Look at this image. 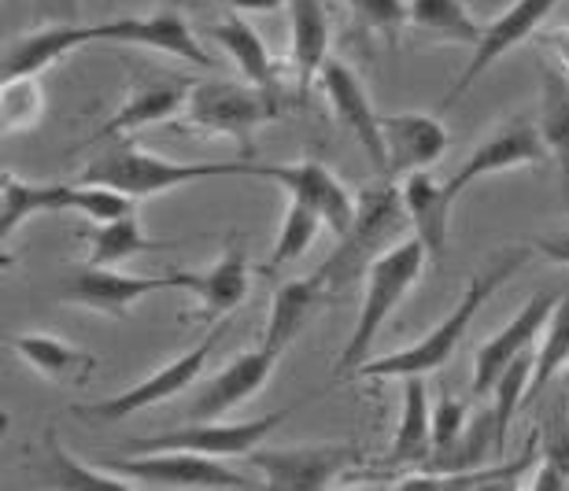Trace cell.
Masks as SVG:
<instances>
[{
  "label": "cell",
  "instance_id": "obj_28",
  "mask_svg": "<svg viewBox=\"0 0 569 491\" xmlns=\"http://www.w3.org/2000/svg\"><path fill=\"white\" fill-rule=\"evenodd\" d=\"M432 459V403L422 377L403 381V410L396 421L389 462L392 465H426Z\"/></svg>",
  "mask_w": 569,
  "mask_h": 491
},
{
  "label": "cell",
  "instance_id": "obj_15",
  "mask_svg": "<svg viewBox=\"0 0 569 491\" xmlns=\"http://www.w3.org/2000/svg\"><path fill=\"white\" fill-rule=\"evenodd\" d=\"M159 289H170V273L159 278H141V273H127L119 267H97V262H82V267L67 270L60 281V300L82 311H97L104 318H127L144 295Z\"/></svg>",
  "mask_w": 569,
  "mask_h": 491
},
{
  "label": "cell",
  "instance_id": "obj_13",
  "mask_svg": "<svg viewBox=\"0 0 569 491\" xmlns=\"http://www.w3.org/2000/svg\"><path fill=\"white\" fill-rule=\"evenodd\" d=\"M555 8H559V0H515V4L507 11H499L492 22H485L481 38H477L470 52V63L462 67V74L455 78V86L448 89V97H443V108H451L455 100H462L470 93L477 86V78L492 71L507 52H515L518 44L537 38Z\"/></svg>",
  "mask_w": 569,
  "mask_h": 491
},
{
  "label": "cell",
  "instance_id": "obj_41",
  "mask_svg": "<svg viewBox=\"0 0 569 491\" xmlns=\"http://www.w3.org/2000/svg\"><path fill=\"white\" fill-rule=\"evenodd\" d=\"M33 22H82V0H30Z\"/></svg>",
  "mask_w": 569,
  "mask_h": 491
},
{
  "label": "cell",
  "instance_id": "obj_14",
  "mask_svg": "<svg viewBox=\"0 0 569 491\" xmlns=\"http://www.w3.org/2000/svg\"><path fill=\"white\" fill-rule=\"evenodd\" d=\"M278 362H281V351L267 348V344L256 351H241V355L230 359L226 367H219L211 377H200V381L192 384L186 418L189 421H214V418H226L237 407H244L248 399L274 377Z\"/></svg>",
  "mask_w": 569,
  "mask_h": 491
},
{
  "label": "cell",
  "instance_id": "obj_34",
  "mask_svg": "<svg viewBox=\"0 0 569 491\" xmlns=\"http://www.w3.org/2000/svg\"><path fill=\"white\" fill-rule=\"evenodd\" d=\"M566 367H569V292H562V300L551 311L548 329H543V337H540L537 367H532V381H529L526 399H540L543 388H548Z\"/></svg>",
  "mask_w": 569,
  "mask_h": 491
},
{
  "label": "cell",
  "instance_id": "obj_35",
  "mask_svg": "<svg viewBox=\"0 0 569 491\" xmlns=\"http://www.w3.org/2000/svg\"><path fill=\"white\" fill-rule=\"evenodd\" d=\"M44 119V86L41 74L4 78L0 86V130L27 133Z\"/></svg>",
  "mask_w": 569,
  "mask_h": 491
},
{
  "label": "cell",
  "instance_id": "obj_18",
  "mask_svg": "<svg viewBox=\"0 0 569 491\" xmlns=\"http://www.w3.org/2000/svg\"><path fill=\"white\" fill-rule=\"evenodd\" d=\"M318 86H322V93L329 100V108H333L337 122L362 144V152L370 156L373 170H381V174H385L381 111L373 108L370 89H367V82H362V74L356 71V67H348L340 60H329L322 67V74H318Z\"/></svg>",
  "mask_w": 569,
  "mask_h": 491
},
{
  "label": "cell",
  "instance_id": "obj_42",
  "mask_svg": "<svg viewBox=\"0 0 569 491\" xmlns=\"http://www.w3.org/2000/svg\"><path fill=\"white\" fill-rule=\"evenodd\" d=\"M537 44H540V56H548L555 67H562L569 74V27H548L537 33Z\"/></svg>",
  "mask_w": 569,
  "mask_h": 491
},
{
  "label": "cell",
  "instance_id": "obj_22",
  "mask_svg": "<svg viewBox=\"0 0 569 491\" xmlns=\"http://www.w3.org/2000/svg\"><path fill=\"white\" fill-rule=\"evenodd\" d=\"M329 63V11L322 0H289V67L300 97L318 86Z\"/></svg>",
  "mask_w": 569,
  "mask_h": 491
},
{
  "label": "cell",
  "instance_id": "obj_31",
  "mask_svg": "<svg viewBox=\"0 0 569 491\" xmlns=\"http://www.w3.org/2000/svg\"><path fill=\"white\" fill-rule=\"evenodd\" d=\"M322 230H326L322 214L289 197V203H284V214H281L278 241H274V248H270V259L263 267V278H278L284 267H292L296 259H303L307 251H311L315 237Z\"/></svg>",
  "mask_w": 569,
  "mask_h": 491
},
{
  "label": "cell",
  "instance_id": "obj_5",
  "mask_svg": "<svg viewBox=\"0 0 569 491\" xmlns=\"http://www.w3.org/2000/svg\"><path fill=\"white\" fill-rule=\"evenodd\" d=\"M403 222H407V211H403L400 181L381 174V181H370L367 189H359V211H356V219H351L348 233H340L337 251L315 270L329 289V295L348 289L356 278H362V273L370 270V262L378 259L385 248L396 244V233L403 230Z\"/></svg>",
  "mask_w": 569,
  "mask_h": 491
},
{
  "label": "cell",
  "instance_id": "obj_17",
  "mask_svg": "<svg viewBox=\"0 0 569 491\" xmlns=\"http://www.w3.org/2000/svg\"><path fill=\"white\" fill-rule=\"evenodd\" d=\"M259 178H270L278 181L284 189V197L307 203L322 214L326 230L329 233H348L351 219L359 211V197L351 192L345 181H340L333 170L318 159H296V163H263V174Z\"/></svg>",
  "mask_w": 569,
  "mask_h": 491
},
{
  "label": "cell",
  "instance_id": "obj_6",
  "mask_svg": "<svg viewBox=\"0 0 569 491\" xmlns=\"http://www.w3.org/2000/svg\"><path fill=\"white\" fill-rule=\"evenodd\" d=\"M300 403L278 407L263 418H244V421H186V425L170 429V432H156V437H138L130 440L127 451H197V454H211V459H248L259 443H267V437L274 432L296 414Z\"/></svg>",
  "mask_w": 569,
  "mask_h": 491
},
{
  "label": "cell",
  "instance_id": "obj_38",
  "mask_svg": "<svg viewBox=\"0 0 569 491\" xmlns=\"http://www.w3.org/2000/svg\"><path fill=\"white\" fill-rule=\"evenodd\" d=\"M540 473L532 488H569V418H555L548 432H540Z\"/></svg>",
  "mask_w": 569,
  "mask_h": 491
},
{
  "label": "cell",
  "instance_id": "obj_12",
  "mask_svg": "<svg viewBox=\"0 0 569 491\" xmlns=\"http://www.w3.org/2000/svg\"><path fill=\"white\" fill-rule=\"evenodd\" d=\"M89 44H130V49H152L174 60H186L192 67H214V60L203 52L197 33L186 22V16L174 8H159L152 16H127L108 22H86Z\"/></svg>",
  "mask_w": 569,
  "mask_h": 491
},
{
  "label": "cell",
  "instance_id": "obj_16",
  "mask_svg": "<svg viewBox=\"0 0 569 491\" xmlns=\"http://www.w3.org/2000/svg\"><path fill=\"white\" fill-rule=\"evenodd\" d=\"M559 300H562V289L537 292L532 300H526L518 307V314L510 318L499 333H492L481 348H477V355H473V399H485L488 392H492L499 373H503L518 355L537 351L543 329H548V318H551L555 307H559Z\"/></svg>",
  "mask_w": 569,
  "mask_h": 491
},
{
  "label": "cell",
  "instance_id": "obj_26",
  "mask_svg": "<svg viewBox=\"0 0 569 491\" xmlns=\"http://www.w3.org/2000/svg\"><path fill=\"white\" fill-rule=\"evenodd\" d=\"M82 241H86V262H97V267H122L127 259L148 255V251L174 248V241H156V237H148L138 211L122 214V219H108V222H89L82 230Z\"/></svg>",
  "mask_w": 569,
  "mask_h": 491
},
{
  "label": "cell",
  "instance_id": "obj_11",
  "mask_svg": "<svg viewBox=\"0 0 569 491\" xmlns=\"http://www.w3.org/2000/svg\"><path fill=\"white\" fill-rule=\"evenodd\" d=\"M248 284H252V270H248V248L244 237L230 233L219 259L203 270H170V289L189 292L197 300V318L203 325H214L230 318L237 307L248 300Z\"/></svg>",
  "mask_w": 569,
  "mask_h": 491
},
{
  "label": "cell",
  "instance_id": "obj_33",
  "mask_svg": "<svg viewBox=\"0 0 569 491\" xmlns=\"http://www.w3.org/2000/svg\"><path fill=\"white\" fill-rule=\"evenodd\" d=\"M44 459H49V473H52L56 488H78V491H86V488H127V491H133V484L127 481V477L108 470L104 462H97V465L82 462L71 448H63L52 432H49V440H44Z\"/></svg>",
  "mask_w": 569,
  "mask_h": 491
},
{
  "label": "cell",
  "instance_id": "obj_20",
  "mask_svg": "<svg viewBox=\"0 0 569 491\" xmlns=\"http://www.w3.org/2000/svg\"><path fill=\"white\" fill-rule=\"evenodd\" d=\"M189 89L192 82L178 78V82H144V86H133L127 100L116 108L100 130L89 137L86 148H104L111 141H127L130 133L144 130V126H156V122H170L186 111V100H189Z\"/></svg>",
  "mask_w": 569,
  "mask_h": 491
},
{
  "label": "cell",
  "instance_id": "obj_30",
  "mask_svg": "<svg viewBox=\"0 0 569 491\" xmlns=\"http://www.w3.org/2000/svg\"><path fill=\"white\" fill-rule=\"evenodd\" d=\"M4 222H0V237L4 244H11L22 226L38 214L49 211H67V181H22L19 174H4Z\"/></svg>",
  "mask_w": 569,
  "mask_h": 491
},
{
  "label": "cell",
  "instance_id": "obj_3",
  "mask_svg": "<svg viewBox=\"0 0 569 491\" xmlns=\"http://www.w3.org/2000/svg\"><path fill=\"white\" fill-rule=\"evenodd\" d=\"M263 163L252 159H219V163H178V159H163L148 152L138 141H111L104 152H97L89 163L78 170V181H97V186L119 189L133 200L163 197L170 189L192 186V181L211 178H259Z\"/></svg>",
  "mask_w": 569,
  "mask_h": 491
},
{
  "label": "cell",
  "instance_id": "obj_9",
  "mask_svg": "<svg viewBox=\"0 0 569 491\" xmlns=\"http://www.w3.org/2000/svg\"><path fill=\"white\" fill-rule=\"evenodd\" d=\"M548 159L551 152L540 137L537 111H518V116H510L507 122H499L492 133H485L473 152L443 181H448L451 197L459 200L473 181H481L488 174H503V170H518V167H543Z\"/></svg>",
  "mask_w": 569,
  "mask_h": 491
},
{
  "label": "cell",
  "instance_id": "obj_19",
  "mask_svg": "<svg viewBox=\"0 0 569 491\" xmlns=\"http://www.w3.org/2000/svg\"><path fill=\"white\" fill-rule=\"evenodd\" d=\"M385 137V178H407L415 170L437 167L448 152V126L429 111H389L381 116Z\"/></svg>",
  "mask_w": 569,
  "mask_h": 491
},
{
  "label": "cell",
  "instance_id": "obj_43",
  "mask_svg": "<svg viewBox=\"0 0 569 491\" xmlns=\"http://www.w3.org/2000/svg\"><path fill=\"white\" fill-rule=\"evenodd\" d=\"M281 4H289V0H230V8L237 11H278Z\"/></svg>",
  "mask_w": 569,
  "mask_h": 491
},
{
  "label": "cell",
  "instance_id": "obj_44",
  "mask_svg": "<svg viewBox=\"0 0 569 491\" xmlns=\"http://www.w3.org/2000/svg\"><path fill=\"white\" fill-rule=\"evenodd\" d=\"M566 370H569V367H566Z\"/></svg>",
  "mask_w": 569,
  "mask_h": 491
},
{
  "label": "cell",
  "instance_id": "obj_4",
  "mask_svg": "<svg viewBox=\"0 0 569 491\" xmlns=\"http://www.w3.org/2000/svg\"><path fill=\"white\" fill-rule=\"evenodd\" d=\"M281 119V97L278 89H263L256 82H192L186 111H181V130H197L208 137H226L241 144V156H256V133L259 126Z\"/></svg>",
  "mask_w": 569,
  "mask_h": 491
},
{
  "label": "cell",
  "instance_id": "obj_39",
  "mask_svg": "<svg viewBox=\"0 0 569 491\" xmlns=\"http://www.w3.org/2000/svg\"><path fill=\"white\" fill-rule=\"evenodd\" d=\"M345 4L362 30L381 33L389 44H396L403 27H411V0H345Z\"/></svg>",
  "mask_w": 569,
  "mask_h": 491
},
{
  "label": "cell",
  "instance_id": "obj_1",
  "mask_svg": "<svg viewBox=\"0 0 569 491\" xmlns=\"http://www.w3.org/2000/svg\"><path fill=\"white\" fill-rule=\"evenodd\" d=\"M529 259H532L529 244H510L503 251H496V255L481 267V273L470 278V284L462 289V295L455 300L451 311L443 314L418 344L362 362L351 377H362V381H407V377H429V373L443 370L455 351H459L462 337L470 333V325H473V318L481 314V307L492 300L496 289H503Z\"/></svg>",
  "mask_w": 569,
  "mask_h": 491
},
{
  "label": "cell",
  "instance_id": "obj_2",
  "mask_svg": "<svg viewBox=\"0 0 569 491\" xmlns=\"http://www.w3.org/2000/svg\"><path fill=\"white\" fill-rule=\"evenodd\" d=\"M429 262V251L418 237H400L392 248H385L378 259L370 262V270L362 273V303L351 325V337L345 340L337 355L333 377L337 381H351L362 362H370V351L378 344L381 329L389 325V318L400 311V303L411 295V289L422 281Z\"/></svg>",
  "mask_w": 569,
  "mask_h": 491
},
{
  "label": "cell",
  "instance_id": "obj_7",
  "mask_svg": "<svg viewBox=\"0 0 569 491\" xmlns=\"http://www.w3.org/2000/svg\"><path fill=\"white\" fill-rule=\"evenodd\" d=\"M226 333H230V318H222V322L208 325V337H203L200 344H192L189 351H181L178 359H170L159 370L141 377V381L130 384L127 392L108 395V399H100V403L86 407L82 418H93V421H122V418L141 414V410H148V407H159V403H170V399L186 395L189 388L203 377V370H208V359L214 355V348L222 344Z\"/></svg>",
  "mask_w": 569,
  "mask_h": 491
},
{
  "label": "cell",
  "instance_id": "obj_21",
  "mask_svg": "<svg viewBox=\"0 0 569 491\" xmlns=\"http://www.w3.org/2000/svg\"><path fill=\"white\" fill-rule=\"evenodd\" d=\"M400 192H403V211L407 222L415 226V237L426 244L429 262L440 267L448 259V244H451V211H455V197L448 189V181H440L429 170H415V174L400 178Z\"/></svg>",
  "mask_w": 569,
  "mask_h": 491
},
{
  "label": "cell",
  "instance_id": "obj_27",
  "mask_svg": "<svg viewBox=\"0 0 569 491\" xmlns=\"http://www.w3.org/2000/svg\"><path fill=\"white\" fill-rule=\"evenodd\" d=\"M537 126L548 144L551 159L562 170V186L569 192V74L540 56V97H537Z\"/></svg>",
  "mask_w": 569,
  "mask_h": 491
},
{
  "label": "cell",
  "instance_id": "obj_23",
  "mask_svg": "<svg viewBox=\"0 0 569 491\" xmlns=\"http://www.w3.org/2000/svg\"><path fill=\"white\" fill-rule=\"evenodd\" d=\"M8 344L49 384H86L100 367L93 351L78 348L67 337H56V333H16Z\"/></svg>",
  "mask_w": 569,
  "mask_h": 491
},
{
  "label": "cell",
  "instance_id": "obj_8",
  "mask_svg": "<svg viewBox=\"0 0 569 491\" xmlns=\"http://www.w3.org/2000/svg\"><path fill=\"white\" fill-rule=\"evenodd\" d=\"M108 470L127 477L138 488H189V491H226V488H252L256 481L237 473L226 459L197 451H130L122 459L104 462Z\"/></svg>",
  "mask_w": 569,
  "mask_h": 491
},
{
  "label": "cell",
  "instance_id": "obj_36",
  "mask_svg": "<svg viewBox=\"0 0 569 491\" xmlns=\"http://www.w3.org/2000/svg\"><path fill=\"white\" fill-rule=\"evenodd\" d=\"M532 367H537V351H526L518 355L510 367L499 373V381L492 384V414H496V432H499V443H507L510 437V421H515L521 399L529 395V381H532Z\"/></svg>",
  "mask_w": 569,
  "mask_h": 491
},
{
  "label": "cell",
  "instance_id": "obj_32",
  "mask_svg": "<svg viewBox=\"0 0 569 491\" xmlns=\"http://www.w3.org/2000/svg\"><path fill=\"white\" fill-rule=\"evenodd\" d=\"M411 27L432 33L440 41L455 44H477L485 27H477L466 0H411Z\"/></svg>",
  "mask_w": 569,
  "mask_h": 491
},
{
  "label": "cell",
  "instance_id": "obj_29",
  "mask_svg": "<svg viewBox=\"0 0 569 491\" xmlns=\"http://www.w3.org/2000/svg\"><path fill=\"white\" fill-rule=\"evenodd\" d=\"M211 38L237 63L241 78H248V82H256L263 89H278V82H281L278 63H274L267 41L259 38V30L252 27V22H244L241 16H226L222 22H214L211 27Z\"/></svg>",
  "mask_w": 569,
  "mask_h": 491
},
{
  "label": "cell",
  "instance_id": "obj_40",
  "mask_svg": "<svg viewBox=\"0 0 569 491\" xmlns=\"http://www.w3.org/2000/svg\"><path fill=\"white\" fill-rule=\"evenodd\" d=\"M526 244L532 248V255H540L543 262H555V267H569V222L551 226V230L537 233Z\"/></svg>",
  "mask_w": 569,
  "mask_h": 491
},
{
  "label": "cell",
  "instance_id": "obj_24",
  "mask_svg": "<svg viewBox=\"0 0 569 491\" xmlns=\"http://www.w3.org/2000/svg\"><path fill=\"white\" fill-rule=\"evenodd\" d=\"M329 300V289L322 284L318 273L311 278H292L281 281L274 289V300H270V314L263 325V344L274 351H289V344L303 333V325L311 322V314Z\"/></svg>",
  "mask_w": 569,
  "mask_h": 491
},
{
  "label": "cell",
  "instance_id": "obj_25",
  "mask_svg": "<svg viewBox=\"0 0 569 491\" xmlns=\"http://www.w3.org/2000/svg\"><path fill=\"white\" fill-rule=\"evenodd\" d=\"M86 22H49V27H38L30 33H22L8 44L4 56V78H19V74H41L67 60L71 52L86 49Z\"/></svg>",
  "mask_w": 569,
  "mask_h": 491
},
{
  "label": "cell",
  "instance_id": "obj_10",
  "mask_svg": "<svg viewBox=\"0 0 569 491\" xmlns=\"http://www.w3.org/2000/svg\"><path fill=\"white\" fill-rule=\"evenodd\" d=\"M259 481L274 491H318L359 462L348 443H296V448H263L248 454Z\"/></svg>",
  "mask_w": 569,
  "mask_h": 491
},
{
  "label": "cell",
  "instance_id": "obj_37",
  "mask_svg": "<svg viewBox=\"0 0 569 491\" xmlns=\"http://www.w3.org/2000/svg\"><path fill=\"white\" fill-rule=\"evenodd\" d=\"M466 425H470V410H466L462 399H455L451 392H440V399L432 403V459L426 462V470H437V465L448 459L451 448L466 432Z\"/></svg>",
  "mask_w": 569,
  "mask_h": 491
}]
</instances>
